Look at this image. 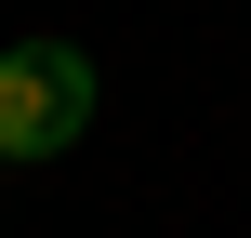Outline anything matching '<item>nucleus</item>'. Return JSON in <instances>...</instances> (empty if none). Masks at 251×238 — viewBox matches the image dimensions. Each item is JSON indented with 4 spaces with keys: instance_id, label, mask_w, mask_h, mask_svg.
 I'll return each mask as SVG.
<instances>
[{
    "instance_id": "obj_1",
    "label": "nucleus",
    "mask_w": 251,
    "mask_h": 238,
    "mask_svg": "<svg viewBox=\"0 0 251 238\" xmlns=\"http://www.w3.org/2000/svg\"><path fill=\"white\" fill-rule=\"evenodd\" d=\"M93 132V53L79 40H13L0 53V159H66Z\"/></svg>"
}]
</instances>
